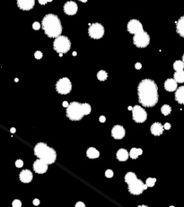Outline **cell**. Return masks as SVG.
I'll use <instances>...</instances> for the list:
<instances>
[{
  "instance_id": "6da1fadb",
  "label": "cell",
  "mask_w": 184,
  "mask_h": 207,
  "mask_svg": "<svg viewBox=\"0 0 184 207\" xmlns=\"http://www.w3.org/2000/svg\"><path fill=\"white\" fill-rule=\"evenodd\" d=\"M139 102L144 107H154L158 101V87L154 81L145 79L137 87Z\"/></svg>"
},
{
  "instance_id": "7a4b0ae2",
  "label": "cell",
  "mask_w": 184,
  "mask_h": 207,
  "mask_svg": "<svg viewBox=\"0 0 184 207\" xmlns=\"http://www.w3.org/2000/svg\"><path fill=\"white\" fill-rule=\"evenodd\" d=\"M42 29L45 34L49 38H57L62 32L60 20L53 13H49L42 20Z\"/></svg>"
},
{
  "instance_id": "3957f363",
  "label": "cell",
  "mask_w": 184,
  "mask_h": 207,
  "mask_svg": "<svg viewBox=\"0 0 184 207\" xmlns=\"http://www.w3.org/2000/svg\"><path fill=\"white\" fill-rule=\"evenodd\" d=\"M34 154L40 160L46 162L48 165L54 163L57 159V152L55 150L44 143H39L35 145Z\"/></svg>"
},
{
  "instance_id": "277c9868",
  "label": "cell",
  "mask_w": 184,
  "mask_h": 207,
  "mask_svg": "<svg viewBox=\"0 0 184 207\" xmlns=\"http://www.w3.org/2000/svg\"><path fill=\"white\" fill-rule=\"evenodd\" d=\"M67 116L69 119L73 121H78L82 119L84 117L82 104L76 101L71 102L69 106L67 108Z\"/></svg>"
},
{
  "instance_id": "5b68a950",
  "label": "cell",
  "mask_w": 184,
  "mask_h": 207,
  "mask_svg": "<svg viewBox=\"0 0 184 207\" xmlns=\"http://www.w3.org/2000/svg\"><path fill=\"white\" fill-rule=\"evenodd\" d=\"M53 48L55 51L60 54H64L68 52L71 48V41L66 36H60L55 39L53 42Z\"/></svg>"
},
{
  "instance_id": "8992f818",
  "label": "cell",
  "mask_w": 184,
  "mask_h": 207,
  "mask_svg": "<svg viewBox=\"0 0 184 207\" xmlns=\"http://www.w3.org/2000/svg\"><path fill=\"white\" fill-rule=\"evenodd\" d=\"M56 90L60 94H68L72 90L71 81L68 77H63L57 81L56 84Z\"/></svg>"
},
{
  "instance_id": "52a82bcc",
  "label": "cell",
  "mask_w": 184,
  "mask_h": 207,
  "mask_svg": "<svg viewBox=\"0 0 184 207\" xmlns=\"http://www.w3.org/2000/svg\"><path fill=\"white\" fill-rule=\"evenodd\" d=\"M88 33H89V36L92 39L99 40V39H101L104 35V28L101 24L95 23L89 25Z\"/></svg>"
},
{
  "instance_id": "ba28073f",
  "label": "cell",
  "mask_w": 184,
  "mask_h": 207,
  "mask_svg": "<svg viewBox=\"0 0 184 207\" xmlns=\"http://www.w3.org/2000/svg\"><path fill=\"white\" fill-rule=\"evenodd\" d=\"M134 45L137 48H145L150 42V36L145 32L136 34L133 38Z\"/></svg>"
},
{
  "instance_id": "9c48e42d",
  "label": "cell",
  "mask_w": 184,
  "mask_h": 207,
  "mask_svg": "<svg viewBox=\"0 0 184 207\" xmlns=\"http://www.w3.org/2000/svg\"><path fill=\"white\" fill-rule=\"evenodd\" d=\"M132 117H133V120L135 122L143 123L146 120L147 114L142 107L137 105L133 107V109H132Z\"/></svg>"
},
{
  "instance_id": "30bf717a",
  "label": "cell",
  "mask_w": 184,
  "mask_h": 207,
  "mask_svg": "<svg viewBox=\"0 0 184 207\" xmlns=\"http://www.w3.org/2000/svg\"><path fill=\"white\" fill-rule=\"evenodd\" d=\"M128 32L129 33H132V34H138L142 32H144V29H143V25L142 24L139 22L138 20H136V19H132L129 22L128 24Z\"/></svg>"
},
{
  "instance_id": "8fae6325",
  "label": "cell",
  "mask_w": 184,
  "mask_h": 207,
  "mask_svg": "<svg viewBox=\"0 0 184 207\" xmlns=\"http://www.w3.org/2000/svg\"><path fill=\"white\" fill-rule=\"evenodd\" d=\"M145 184L140 180V179H137L134 182H132L131 184L129 185V191L132 195L135 196H138L143 193V191L145 190Z\"/></svg>"
},
{
  "instance_id": "7c38bea8",
  "label": "cell",
  "mask_w": 184,
  "mask_h": 207,
  "mask_svg": "<svg viewBox=\"0 0 184 207\" xmlns=\"http://www.w3.org/2000/svg\"><path fill=\"white\" fill-rule=\"evenodd\" d=\"M33 169L36 173L43 174L48 171V164L41 160H37L33 163Z\"/></svg>"
},
{
  "instance_id": "4fadbf2b",
  "label": "cell",
  "mask_w": 184,
  "mask_h": 207,
  "mask_svg": "<svg viewBox=\"0 0 184 207\" xmlns=\"http://www.w3.org/2000/svg\"><path fill=\"white\" fill-rule=\"evenodd\" d=\"M64 12L68 14V16H74L77 13L78 6L76 3L73 1H68L64 5Z\"/></svg>"
},
{
  "instance_id": "5bb4252c",
  "label": "cell",
  "mask_w": 184,
  "mask_h": 207,
  "mask_svg": "<svg viewBox=\"0 0 184 207\" xmlns=\"http://www.w3.org/2000/svg\"><path fill=\"white\" fill-rule=\"evenodd\" d=\"M112 136L114 139H122L125 136V129L122 125H117L112 129Z\"/></svg>"
},
{
  "instance_id": "9a60e30c",
  "label": "cell",
  "mask_w": 184,
  "mask_h": 207,
  "mask_svg": "<svg viewBox=\"0 0 184 207\" xmlns=\"http://www.w3.org/2000/svg\"><path fill=\"white\" fill-rule=\"evenodd\" d=\"M34 4H35V1H33V0H18L17 1L18 7L24 11L31 10L34 6Z\"/></svg>"
},
{
  "instance_id": "2e32d148",
  "label": "cell",
  "mask_w": 184,
  "mask_h": 207,
  "mask_svg": "<svg viewBox=\"0 0 184 207\" xmlns=\"http://www.w3.org/2000/svg\"><path fill=\"white\" fill-rule=\"evenodd\" d=\"M19 177L23 183H30L32 180V173L28 169H24L21 171Z\"/></svg>"
},
{
  "instance_id": "e0dca14e",
  "label": "cell",
  "mask_w": 184,
  "mask_h": 207,
  "mask_svg": "<svg viewBox=\"0 0 184 207\" xmlns=\"http://www.w3.org/2000/svg\"><path fill=\"white\" fill-rule=\"evenodd\" d=\"M164 127L162 125L161 123L159 122H156L154 123L152 125H151V128H150V131L151 133L156 136H161L162 134L164 133Z\"/></svg>"
},
{
  "instance_id": "ac0fdd59",
  "label": "cell",
  "mask_w": 184,
  "mask_h": 207,
  "mask_svg": "<svg viewBox=\"0 0 184 207\" xmlns=\"http://www.w3.org/2000/svg\"><path fill=\"white\" fill-rule=\"evenodd\" d=\"M164 89L167 92H174L177 90V82L174 79H167L164 83Z\"/></svg>"
},
{
  "instance_id": "d6986e66",
  "label": "cell",
  "mask_w": 184,
  "mask_h": 207,
  "mask_svg": "<svg viewBox=\"0 0 184 207\" xmlns=\"http://www.w3.org/2000/svg\"><path fill=\"white\" fill-rule=\"evenodd\" d=\"M175 100L180 104H184V86H181L176 90Z\"/></svg>"
},
{
  "instance_id": "ffe728a7",
  "label": "cell",
  "mask_w": 184,
  "mask_h": 207,
  "mask_svg": "<svg viewBox=\"0 0 184 207\" xmlns=\"http://www.w3.org/2000/svg\"><path fill=\"white\" fill-rule=\"evenodd\" d=\"M176 30L179 35L184 38V16H181L176 22Z\"/></svg>"
},
{
  "instance_id": "44dd1931",
  "label": "cell",
  "mask_w": 184,
  "mask_h": 207,
  "mask_svg": "<svg viewBox=\"0 0 184 207\" xmlns=\"http://www.w3.org/2000/svg\"><path fill=\"white\" fill-rule=\"evenodd\" d=\"M129 152L126 149H120L117 152V159L120 161H126L129 159Z\"/></svg>"
},
{
  "instance_id": "7402d4cb",
  "label": "cell",
  "mask_w": 184,
  "mask_h": 207,
  "mask_svg": "<svg viewBox=\"0 0 184 207\" xmlns=\"http://www.w3.org/2000/svg\"><path fill=\"white\" fill-rule=\"evenodd\" d=\"M86 155L88 158L90 159H96L100 156V152L98 150H96L93 147H90L89 149L86 151Z\"/></svg>"
},
{
  "instance_id": "603a6c76",
  "label": "cell",
  "mask_w": 184,
  "mask_h": 207,
  "mask_svg": "<svg viewBox=\"0 0 184 207\" xmlns=\"http://www.w3.org/2000/svg\"><path fill=\"white\" fill-rule=\"evenodd\" d=\"M143 152V151L140 149V148H132L129 152V157L131 159H137L139 155H141Z\"/></svg>"
},
{
  "instance_id": "cb8c5ba5",
  "label": "cell",
  "mask_w": 184,
  "mask_h": 207,
  "mask_svg": "<svg viewBox=\"0 0 184 207\" xmlns=\"http://www.w3.org/2000/svg\"><path fill=\"white\" fill-rule=\"evenodd\" d=\"M137 179V175L133 172H128L126 174V176H125V182H126L127 184H131L132 182H134L135 180Z\"/></svg>"
},
{
  "instance_id": "d4e9b609",
  "label": "cell",
  "mask_w": 184,
  "mask_h": 207,
  "mask_svg": "<svg viewBox=\"0 0 184 207\" xmlns=\"http://www.w3.org/2000/svg\"><path fill=\"white\" fill-rule=\"evenodd\" d=\"M173 79L178 83L180 84H182L184 83V70L183 71H180V72H176L174 73V76H173Z\"/></svg>"
},
{
  "instance_id": "484cf974",
  "label": "cell",
  "mask_w": 184,
  "mask_h": 207,
  "mask_svg": "<svg viewBox=\"0 0 184 207\" xmlns=\"http://www.w3.org/2000/svg\"><path fill=\"white\" fill-rule=\"evenodd\" d=\"M173 68L176 72H180V71H183L184 69V64L182 61L181 60H177L173 63Z\"/></svg>"
},
{
  "instance_id": "4316f807",
  "label": "cell",
  "mask_w": 184,
  "mask_h": 207,
  "mask_svg": "<svg viewBox=\"0 0 184 207\" xmlns=\"http://www.w3.org/2000/svg\"><path fill=\"white\" fill-rule=\"evenodd\" d=\"M108 77V73L107 72H105L104 70H100L98 73H97V78L99 81H101V82H103L105 81Z\"/></svg>"
},
{
  "instance_id": "83f0119b",
  "label": "cell",
  "mask_w": 184,
  "mask_h": 207,
  "mask_svg": "<svg viewBox=\"0 0 184 207\" xmlns=\"http://www.w3.org/2000/svg\"><path fill=\"white\" fill-rule=\"evenodd\" d=\"M161 112H162V114H163V115L167 116V115H169V114L172 112V108L169 106V105L165 104V105H164V106H162V108H161Z\"/></svg>"
},
{
  "instance_id": "f1b7e54d",
  "label": "cell",
  "mask_w": 184,
  "mask_h": 207,
  "mask_svg": "<svg viewBox=\"0 0 184 207\" xmlns=\"http://www.w3.org/2000/svg\"><path fill=\"white\" fill-rule=\"evenodd\" d=\"M82 109H83L84 116L91 113V106L89 104H87V103H83V104H82Z\"/></svg>"
},
{
  "instance_id": "f546056e",
  "label": "cell",
  "mask_w": 184,
  "mask_h": 207,
  "mask_svg": "<svg viewBox=\"0 0 184 207\" xmlns=\"http://www.w3.org/2000/svg\"><path fill=\"white\" fill-rule=\"evenodd\" d=\"M156 179H154V177H148V179H146L145 181V185L148 187H152L154 186V184H156Z\"/></svg>"
},
{
  "instance_id": "4dcf8cb0",
  "label": "cell",
  "mask_w": 184,
  "mask_h": 207,
  "mask_svg": "<svg viewBox=\"0 0 184 207\" xmlns=\"http://www.w3.org/2000/svg\"><path fill=\"white\" fill-rule=\"evenodd\" d=\"M12 206L13 207H22V202L20 200H18V199H16V200L13 201Z\"/></svg>"
},
{
  "instance_id": "1f68e13d",
  "label": "cell",
  "mask_w": 184,
  "mask_h": 207,
  "mask_svg": "<svg viewBox=\"0 0 184 207\" xmlns=\"http://www.w3.org/2000/svg\"><path fill=\"white\" fill-rule=\"evenodd\" d=\"M42 57H43V54H42L41 51H40V50L36 51L35 54H34V57H35L36 59H41Z\"/></svg>"
},
{
  "instance_id": "d6a6232c",
  "label": "cell",
  "mask_w": 184,
  "mask_h": 207,
  "mask_svg": "<svg viewBox=\"0 0 184 207\" xmlns=\"http://www.w3.org/2000/svg\"><path fill=\"white\" fill-rule=\"evenodd\" d=\"M105 176H106V177L110 179V177H113V171H112V169H107V171H105Z\"/></svg>"
},
{
  "instance_id": "836d02e7",
  "label": "cell",
  "mask_w": 184,
  "mask_h": 207,
  "mask_svg": "<svg viewBox=\"0 0 184 207\" xmlns=\"http://www.w3.org/2000/svg\"><path fill=\"white\" fill-rule=\"evenodd\" d=\"M16 166L17 167V168H22L24 166V161L22 160H17L16 161Z\"/></svg>"
},
{
  "instance_id": "e575fe53",
  "label": "cell",
  "mask_w": 184,
  "mask_h": 207,
  "mask_svg": "<svg viewBox=\"0 0 184 207\" xmlns=\"http://www.w3.org/2000/svg\"><path fill=\"white\" fill-rule=\"evenodd\" d=\"M32 28L34 30H40L41 29V24L38 23V22H34L33 24H32Z\"/></svg>"
},
{
  "instance_id": "d590c367",
  "label": "cell",
  "mask_w": 184,
  "mask_h": 207,
  "mask_svg": "<svg viewBox=\"0 0 184 207\" xmlns=\"http://www.w3.org/2000/svg\"><path fill=\"white\" fill-rule=\"evenodd\" d=\"M49 2H52V1H51V0H39V3L41 5H46Z\"/></svg>"
},
{
  "instance_id": "8d00e7d4",
  "label": "cell",
  "mask_w": 184,
  "mask_h": 207,
  "mask_svg": "<svg viewBox=\"0 0 184 207\" xmlns=\"http://www.w3.org/2000/svg\"><path fill=\"white\" fill-rule=\"evenodd\" d=\"M75 207H85V204L83 202H77Z\"/></svg>"
},
{
  "instance_id": "74e56055",
  "label": "cell",
  "mask_w": 184,
  "mask_h": 207,
  "mask_svg": "<svg viewBox=\"0 0 184 207\" xmlns=\"http://www.w3.org/2000/svg\"><path fill=\"white\" fill-rule=\"evenodd\" d=\"M141 67H142L141 63H136V64H135V68H136V69L139 70V69H141Z\"/></svg>"
},
{
  "instance_id": "f35d334b",
  "label": "cell",
  "mask_w": 184,
  "mask_h": 207,
  "mask_svg": "<svg viewBox=\"0 0 184 207\" xmlns=\"http://www.w3.org/2000/svg\"><path fill=\"white\" fill-rule=\"evenodd\" d=\"M164 128L166 129V130H169V129L171 128V124H170V123H165V124H164Z\"/></svg>"
},
{
  "instance_id": "ab89813d",
  "label": "cell",
  "mask_w": 184,
  "mask_h": 207,
  "mask_svg": "<svg viewBox=\"0 0 184 207\" xmlns=\"http://www.w3.org/2000/svg\"><path fill=\"white\" fill-rule=\"evenodd\" d=\"M99 120H100V122H101V123H104L105 120H106V118H105L104 116H101V117H99Z\"/></svg>"
},
{
  "instance_id": "60d3db41",
  "label": "cell",
  "mask_w": 184,
  "mask_h": 207,
  "mask_svg": "<svg viewBox=\"0 0 184 207\" xmlns=\"http://www.w3.org/2000/svg\"><path fill=\"white\" fill-rule=\"evenodd\" d=\"M32 203H33V204H34V205H36V206H37V205H39V204H40V200H39V199H34Z\"/></svg>"
},
{
  "instance_id": "b9f144b4",
  "label": "cell",
  "mask_w": 184,
  "mask_h": 207,
  "mask_svg": "<svg viewBox=\"0 0 184 207\" xmlns=\"http://www.w3.org/2000/svg\"><path fill=\"white\" fill-rule=\"evenodd\" d=\"M62 106H63V107H65V108H68V107L69 106V104H68V102H67V101H64V102L62 103Z\"/></svg>"
},
{
  "instance_id": "7bdbcfd3",
  "label": "cell",
  "mask_w": 184,
  "mask_h": 207,
  "mask_svg": "<svg viewBox=\"0 0 184 207\" xmlns=\"http://www.w3.org/2000/svg\"><path fill=\"white\" fill-rule=\"evenodd\" d=\"M11 132H12V133H16V128L12 127V128H11Z\"/></svg>"
},
{
  "instance_id": "ee69618b",
  "label": "cell",
  "mask_w": 184,
  "mask_h": 207,
  "mask_svg": "<svg viewBox=\"0 0 184 207\" xmlns=\"http://www.w3.org/2000/svg\"><path fill=\"white\" fill-rule=\"evenodd\" d=\"M128 109H129V110H132V109H133V107H131V106H129Z\"/></svg>"
},
{
  "instance_id": "f6af8a7d",
  "label": "cell",
  "mask_w": 184,
  "mask_h": 207,
  "mask_svg": "<svg viewBox=\"0 0 184 207\" xmlns=\"http://www.w3.org/2000/svg\"><path fill=\"white\" fill-rule=\"evenodd\" d=\"M137 207H148V206H147V205H144V204H143V205H138Z\"/></svg>"
},
{
  "instance_id": "bcb514c9",
  "label": "cell",
  "mask_w": 184,
  "mask_h": 207,
  "mask_svg": "<svg viewBox=\"0 0 184 207\" xmlns=\"http://www.w3.org/2000/svg\"><path fill=\"white\" fill-rule=\"evenodd\" d=\"M73 56H76V51H74V52H73Z\"/></svg>"
},
{
  "instance_id": "7dc6e473",
  "label": "cell",
  "mask_w": 184,
  "mask_h": 207,
  "mask_svg": "<svg viewBox=\"0 0 184 207\" xmlns=\"http://www.w3.org/2000/svg\"><path fill=\"white\" fill-rule=\"evenodd\" d=\"M182 62H183V64H184V54H183V56H182Z\"/></svg>"
},
{
  "instance_id": "c3c4849f",
  "label": "cell",
  "mask_w": 184,
  "mask_h": 207,
  "mask_svg": "<svg viewBox=\"0 0 184 207\" xmlns=\"http://www.w3.org/2000/svg\"><path fill=\"white\" fill-rule=\"evenodd\" d=\"M81 2H83V3H86L87 1H86V0H82V1H81Z\"/></svg>"
},
{
  "instance_id": "681fc988",
  "label": "cell",
  "mask_w": 184,
  "mask_h": 207,
  "mask_svg": "<svg viewBox=\"0 0 184 207\" xmlns=\"http://www.w3.org/2000/svg\"><path fill=\"white\" fill-rule=\"evenodd\" d=\"M169 207H174V206H172H172H169Z\"/></svg>"
}]
</instances>
